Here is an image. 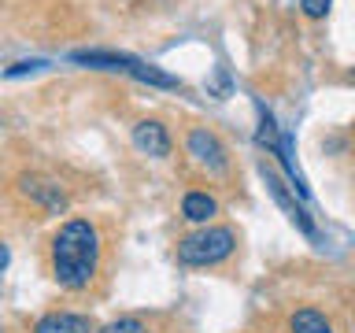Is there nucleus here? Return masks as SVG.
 <instances>
[{
	"label": "nucleus",
	"instance_id": "obj_10",
	"mask_svg": "<svg viewBox=\"0 0 355 333\" xmlns=\"http://www.w3.org/2000/svg\"><path fill=\"white\" fill-rule=\"evenodd\" d=\"M293 333H333L329 318L315 307H300L293 315Z\"/></svg>",
	"mask_w": 355,
	"mask_h": 333
},
{
	"label": "nucleus",
	"instance_id": "obj_7",
	"mask_svg": "<svg viewBox=\"0 0 355 333\" xmlns=\"http://www.w3.org/2000/svg\"><path fill=\"white\" fill-rule=\"evenodd\" d=\"M22 193L26 196H33V200H41L49 211H60V207H67V196H63V189L55 185V182H49V178H37V174H26L22 178Z\"/></svg>",
	"mask_w": 355,
	"mask_h": 333
},
{
	"label": "nucleus",
	"instance_id": "obj_2",
	"mask_svg": "<svg viewBox=\"0 0 355 333\" xmlns=\"http://www.w3.org/2000/svg\"><path fill=\"white\" fill-rule=\"evenodd\" d=\"M237 248V233L230 226H204L196 233L178 241V263L185 266H215L222 259H230Z\"/></svg>",
	"mask_w": 355,
	"mask_h": 333
},
{
	"label": "nucleus",
	"instance_id": "obj_6",
	"mask_svg": "<svg viewBox=\"0 0 355 333\" xmlns=\"http://www.w3.org/2000/svg\"><path fill=\"white\" fill-rule=\"evenodd\" d=\"M263 178H266V189H270V196L277 200V204H282V211H285V215L293 219L296 226H300V230L307 233V237H315V222H311V215H307V211H304V207L296 204L293 196L285 193V185L277 182V174H274V171H270V166H266V163H263Z\"/></svg>",
	"mask_w": 355,
	"mask_h": 333
},
{
	"label": "nucleus",
	"instance_id": "obj_1",
	"mask_svg": "<svg viewBox=\"0 0 355 333\" xmlns=\"http://www.w3.org/2000/svg\"><path fill=\"white\" fill-rule=\"evenodd\" d=\"M100 263V233L93 222L71 219L52 237V274L63 289H89Z\"/></svg>",
	"mask_w": 355,
	"mask_h": 333
},
{
	"label": "nucleus",
	"instance_id": "obj_5",
	"mask_svg": "<svg viewBox=\"0 0 355 333\" xmlns=\"http://www.w3.org/2000/svg\"><path fill=\"white\" fill-rule=\"evenodd\" d=\"M133 144H137L144 155H155V160L171 155V133H166L163 122H152V119H144L133 126Z\"/></svg>",
	"mask_w": 355,
	"mask_h": 333
},
{
	"label": "nucleus",
	"instance_id": "obj_4",
	"mask_svg": "<svg viewBox=\"0 0 355 333\" xmlns=\"http://www.w3.org/2000/svg\"><path fill=\"white\" fill-rule=\"evenodd\" d=\"M185 144H189V155H193L196 163H204L207 171H222V166H226V148H222V141L211 130H189Z\"/></svg>",
	"mask_w": 355,
	"mask_h": 333
},
{
	"label": "nucleus",
	"instance_id": "obj_14",
	"mask_svg": "<svg viewBox=\"0 0 355 333\" xmlns=\"http://www.w3.org/2000/svg\"><path fill=\"white\" fill-rule=\"evenodd\" d=\"M11 263V252H8V244L4 241H0V271H4V266Z\"/></svg>",
	"mask_w": 355,
	"mask_h": 333
},
{
	"label": "nucleus",
	"instance_id": "obj_9",
	"mask_svg": "<svg viewBox=\"0 0 355 333\" xmlns=\"http://www.w3.org/2000/svg\"><path fill=\"white\" fill-rule=\"evenodd\" d=\"M215 211H218V204H215V196H207V193H185V200H182V215L189 222H207Z\"/></svg>",
	"mask_w": 355,
	"mask_h": 333
},
{
	"label": "nucleus",
	"instance_id": "obj_13",
	"mask_svg": "<svg viewBox=\"0 0 355 333\" xmlns=\"http://www.w3.org/2000/svg\"><path fill=\"white\" fill-rule=\"evenodd\" d=\"M329 4H333V0H300V8H304L307 19H322L329 11Z\"/></svg>",
	"mask_w": 355,
	"mask_h": 333
},
{
	"label": "nucleus",
	"instance_id": "obj_11",
	"mask_svg": "<svg viewBox=\"0 0 355 333\" xmlns=\"http://www.w3.org/2000/svg\"><path fill=\"white\" fill-rule=\"evenodd\" d=\"M255 141H259L263 148H270V152H277V144H282L277 122H274V115H270V111H266L263 104H259V133H255Z\"/></svg>",
	"mask_w": 355,
	"mask_h": 333
},
{
	"label": "nucleus",
	"instance_id": "obj_12",
	"mask_svg": "<svg viewBox=\"0 0 355 333\" xmlns=\"http://www.w3.org/2000/svg\"><path fill=\"white\" fill-rule=\"evenodd\" d=\"M100 333H144V322L141 318H119V322H111V326H104Z\"/></svg>",
	"mask_w": 355,
	"mask_h": 333
},
{
	"label": "nucleus",
	"instance_id": "obj_3",
	"mask_svg": "<svg viewBox=\"0 0 355 333\" xmlns=\"http://www.w3.org/2000/svg\"><path fill=\"white\" fill-rule=\"evenodd\" d=\"M74 63H89V67H104V71H122L137 82H148V85H159V89H182L174 74L159 71V67L137 60V56H126V52H74Z\"/></svg>",
	"mask_w": 355,
	"mask_h": 333
},
{
	"label": "nucleus",
	"instance_id": "obj_8",
	"mask_svg": "<svg viewBox=\"0 0 355 333\" xmlns=\"http://www.w3.org/2000/svg\"><path fill=\"white\" fill-rule=\"evenodd\" d=\"M33 333H93L85 315H74V311H52V315H44Z\"/></svg>",
	"mask_w": 355,
	"mask_h": 333
}]
</instances>
